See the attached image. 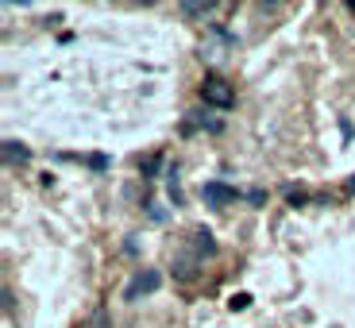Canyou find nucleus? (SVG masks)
Returning a JSON list of instances; mask_svg holds the SVG:
<instances>
[{"label":"nucleus","mask_w":355,"mask_h":328,"mask_svg":"<svg viewBox=\"0 0 355 328\" xmlns=\"http://www.w3.org/2000/svg\"><path fill=\"white\" fill-rule=\"evenodd\" d=\"M201 101L205 105H213V108H232L236 105V89L228 85L224 78H205V85H201Z\"/></svg>","instance_id":"f257e3e1"},{"label":"nucleus","mask_w":355,"mask_h":328,"mask_svg":"<svg viewBox=\"0 0 355 328\" xmlns=\"http://www.w3.org/2000/svg\"><path fill=\"white\" fill-rule=\"evenodd\" d=\"M159 286H162V275H159V270H139V275H135L132 282H128L124 297H128V302H135L139 293H155Z\"/></svg>","instance_id":"f03ea898"},{"label":"nucleus","mask_w":355,"mask_h":328,"mask_svg":"<svg viewBox=\"0 0 355 328\" xmlns=\"http://www.w3.org/2000/svg\"><path fill=\"white\" fill-rule=\"evenodd\" d=\"M197 270H201V259H197L193 251H182V255L174 259V278L178 282H193Z\"/></svg>","instance_id":"7ed1b4c3"},{"label":"nucleus","mask_w":355,"mask_h":328,"mask_svg":"<svg viewBox=\"0 0 355 328\" xmlns=\"http://www.w3.org/2000/svg\"><path fill=\"white\" fill-rule=\"evenodd\" d=\"M205 201L213 205V209H220V205H228V201H236V189L232 186H224V182H205Z\"/></svg>","instance_id":"20e7f679"},{"label":"nucleus","mask_w":355,"mask_h":328,"mask_svg":"<svg viewBox=\"0 0 355 328\" xmlns=\"http://www.w3.org/2000/svg\"><path fill=\"white\" fill-rule=\"evenodd\" d=\"M193 255H197V259H201V255H216L213 232H205V228H197V232H193Z\"/></svg>","instance_id":"39448f33"},{"label":"nucleus","mask_w":355,"mask_h":328,"mask_svg":"<svg viewBox=\"0 0 355 328\" xmlns=\"http://www.w3.org/2000/svg\"><path fill=\"white\" fill-rule=\"evenodd\" d=\"M27 159H31V151H27L24 143H16V139L4 143V162H12V166H16V162H27Z\"/></svg>","instance_id":"423d86ee"},{"label":"nucleus","mask_w":355,"mask_h":328,"mask_svg":"<svg viewBox=\"0 0 355 328\" xmlns=\"http://www.w3.org/2000/svg\"><path fill=\"white\" fill-rule=\"evenodd\" d=\"M216 4H182V16H189V19H201V16H209Z\"/></svg>","instance_id":"0eeeda50"},{"label":"nucleus","mask_w":355,"mask_h":328,"mask_svg":"<svg viewBox=\"0 0 355 328\" xmlns=\"http://www.w3.org/2000/svg\"><path fill=\"white\" fill-rule=\"evenodd\" d=\"M352 193H355V178H352Z\"/></svg>","instance_id":"6e6552de"},{"label":"nucleus","mask_w":355,"mask_h":328,"mask_svg":"<svg viewBox=\"0 0 355 328\" xmlns=\"http://www.w3.org/2000/svg\"><path fill=\"white\" fill-rule=\"evenodd\" d=\"M347 8H352V12H355V4H347Z\"/></svg>","instance_id":"1a4fd4ad"}]
</instances>
